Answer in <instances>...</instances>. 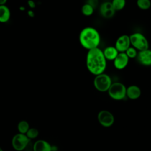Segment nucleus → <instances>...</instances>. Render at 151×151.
Segmentation results:
<instances>
[{
    "mask_svg": "<svg viewBox=\"0 0 151 151\" xmlns=\"http://www.w3.org/2000/svg\"><path fill=\"white\" fill-rule=\"evenodd\" d=\"M87 70L94 76L103 73L107 67V60L103 51L98 48L88 50L86 59Z\"/></svg>",
    "mask_w": 151,
    "mask_h": 151,
    "instance_id": "1",
    "label": "nucleus"
},
{
    "mask_svg": "<svg viewBox=\"0 0 151 151\" xmlns=\"http://www.w3.org/2000/svg\"><path fill=\"white\" fill-rule=\"evenodd\" d=\"M78 38L81 46L88 51L98 48L101 39L99 32L92 27H86L82 29Z\"/></svg>",
    "mask_w": 151,
    "mask_h": 151,
    "instance_id": "2",
    "label": "nucleus"
},
{
    "mask_svg": "<svg viewBox=\"0 0 151 151\" xmlns=\"http://www.w3.org/2000/svg\"><path fill=\"white\" fill-rule=\"evenodd\" d=\"M130 45L138 51L149 49V42L146 37L140 32H134L129 35Z\"/></svg>",
    "mask_w": 151,
    "mask_h": 151,
    "instance_id": "3",
    "label": "nucleus"
},
{
    "mask_svg": "<svg viewBox=\"0 0 151 151\" xmlns=\"http://www.w3.org/2000/svg\"><path fill=\"white\" fill-rule=\"evenodd\" d=\"M112 84L111 78L109 75L103 73L95 76L93 84L95 88L100 92L107 91Z\"/></svg>",
    "mask_w": 151,
    "mask_h": 151,
    "instance_id": "4",
    "label": "nucleus"
},
{
    "mask_svg": "<svg viewBox=\"0 0 151 151\" xmlns=\"http://www.w3.org/2000/svg\"><path fill=\"white\" fill-rule=\"evenodd\" d=\"M107 92L109 96L112 99L122 100L126 97V87L120 82L112 83Z\"/></svg>",
    "mask_w": 151,
    "mask_h": 151,
    "instance_id": "5",
    "label": "nucleus"
},
{
    "mask_svg": "<svg viewBox=\"0 0 151 151\" xmlns=\"http://www.w3.org/2000/svg\"><path fill=\"white\" fill-rule=\"evenodd\" d=\"M29 142L30 140L25 134L18 133L13 136L11 143L12 147L15 150L22 151L27 147Z\"/></svg>",
    "mask_w": 151,
    "mask_h": 151,
    "instance_id": "6",
    "label": "nucleus"
},
{
    "mask_svg": "<svg viewBox=\"0 0 151 151\" xmlns=\"http://www.w3.org/2000/svg\"><path fill=\"white\" fill-rule=\"evenodd\" d=\"M99 123L104 127H109L114 123V115L108 110H101L97 114Z\"/></svg>",
    "mask_w": 151,
    "mask_h": 151,
    "instance_id": "7",
    "label": "nucleus"
},
{
    "mask_svg": "<svg viewBox=\"0 0 151 151\" xmlns=\"http://www.w3.org/2000/svg\"><path fill=\"white\" fill-rule=\"evenodd\" d=\"M130 46L129 35L126 34H123L119 37L114 45V47L119 52H124Z\"/></svg>",
    "mask_w": 151,
    "mask_h": 151,
    "instance_id": "8",
    "label": "nucleus"
},
{
    "mask_svg": "<svg viewBox=\"0 0 151 151\" xmlns=\"http://www.w3.org/2000/svg\"><path fill=\"white\" fill-rule=\"evenodd\" d=\"M116 11L114 9L111 2H104L100 6V15L105 18H111L114 15Z\"/></svg>",
    "mask_w": 151,
    "mask_h": 151,
    "instance_id": "9",
    "label": "nucleus"
},
{
    "mask_svg": "<svg viewBox=\"0 0 151 151\" xmlns=\"http://www.w3.org/2000/svg\"><path fill=\"white\" fill-rule=\"evenodd\" d=\"M129 61V58L125 52H119L116 57L113 60V64L117 70H123L126 68Z\"/></svg>",
    "mask_w": 151,
    "mask_h": 151,
    "instance_id": "10",
    "label": "nucleus"
},
{
    "mask_svg": "<svg viewBox=\"0 0 151 151\" xmlns=\"http://www.w3.org/2000/svg\"><path fill=\"white\" fill-rule=\"evenodd\" d=\"M139 63L145 66L151 65V51L149 49L138 51L136 57Z\"/></svg>",
    "mask_w": 151,
    "mask_h": 151,
    "instance_id": "11",
    "label": "nucleus"
},
{
    "mask_svg": "<svg viewBox=\"0 0 151 151\" xmlns=\"http://www.w3.org/2000/svg\"><path fill=\"white\" fill-rule=\"evenodd\" d=\"M141 94V89L136 85H130L128 87H126V96L131 100H136L139 99Z\"/></svg>",
    "mask_w": 151,
    "mask_h": 151,
    "instance_id": "12",
    "label": "nucleus"
},
{
    "mask_svg": "<svg viewBox=\"0 0 151 151\" xmlns=\"http://www.w3.org/2000/svg\"><path fill=\"white\" fill-rule=\"evenodd\" d=\"M34 151H52V146L45 140H38L34 143Z\"/></svg>",
    "mask_w": 151,
    "mask_h": 151,
    "instance_id": "13",
    "label": "nucleus"
},
{
    "mask_svg": "<svg viewBox=\"0 0 151 151\" xmlns=\"http://www.w3.org/2000/svg\"><path fill=\"white\" fill-rule=\"evenodd\" d=\"M103 53L106 60L113 61L119 54V52L114 46H108L104 49Z\"/></svg>",
    "mask_w": 151,
    "mask_h": 151,
    "instance_id": "14",
    "label": "nucleus"
},
{
    "mask_svg": "<svg viewBox=\"0 0 151 151\" xmlns=\"http://www.w3.org/2000/svg\"><path fill=\"white\" fill-rule=\"evenodd\" d=\"M11 17V12L9 8L4 5L0 6V22H6L9 21Z\"/></svg>",
    "mask_w": 151,
    "mask_h": 151,
    "instance_id": "15",
    "label": "nucleus"
},
{
    "mask_svg": "<svg viewBox=\"0 0 151 151\" xmlns=\"http://www.w3.org/2000/svg\"><path fill=\"white\" fill-rule=\"evenodd\" d=\"M29 124L28 122L26 120H21L20 121L18 125H17V129L19 132V133L25 134L28 129H29Z\"/></svg>",
    "mask_w": 151,
    "mask_h": 151,
    "instance_id": "16",
    "label": "nucleus"
},
{
    "mask_svg": "<svg viewBox=\"0 0 151 151\" xmlns=\"http://www.w3.org/2000/svg\"><path fill=\"white\" fill-rule=\"evenodd\" d=\"M81 12L82 14L87 17L88 16H91L94 11V8L91 6L90 4H88V3L86 2L81 7Z\"/></svg>",
    "mask_w": 151,
    "mask_h": 151,
    "instance_id": "17",
    "label": "nucleus"
},
{
    "mask_svg": "<svg viewBox=\"0 0 151 151\" xmlns=\"http://www.w3.org/2000/svg\"><path fill=\"white\" fill-rule=\"evenodd\" d=\"M111 2L115 11L122 10L126 5V1L124 0H113Z\"/></svg>",
    "mask_w": 151,
    "mask_h": 151,
    "instance_id": "18",
    "label": "nucleus"
},
{
    "mask_svg": "<svg viewBox=\"0 0 151 151\" xmlns=\"http://www.w3.org/2000/svg\"><path fill=\"white\" fill-rule=\"evenodd\" d=\"M136 4L137 6L142 10H147L151 6V2L149 0H138Z\"/></svg>",
    "mask_w": 151,
    "mask_h": 151,
    "instance_id": "19",
    "label": "nucleus"
},
{
    "mask_svg": "<svg viewBox=\"0 0 151 151\" xmlns=\"http://www.w3.org/2000/svg\"><path fill=\"white\" fill-rule=\"evenodd\" d=\"M38 134H39L38 130L37 129H36V128H34V127L29 128L28 129V130L27 131V132L26 133V134H25L29 140L37 138L38 137Z\"/></svg>",
    "mask_w": 151,
    "mask_h": 151,
    "instance_id": "20",
    "label": "nucleus"
},
{
    "mask_svg": "<svg viewBox=\"0 0 151 151\" xmlns=\"http://www.w3.org/2000/svg\"><path fill=\"white\" fill-rule=\"evenodd\" d=\"M124 52L129 59L130 58H136V57H137L138 51L136 49H135L134 48H133V47L130 46V47H129L127 49V50Z\"/></svg>",
    "mask_w": 151,
    "mask_h": 151,
    "instance_id": "21",
    "label": "nucleus"
},
{
    "mask_svg": "<svg viewBox=\"0 0 151 151\" xmlns=\"http://www.w3.org/2000/svg\"><path fill=\"white\" fill-rule=\"evenodd\" d=\"M86 2L90 4L91 6H92L94 9L96 8V6L98 5V1L97 0H89Z\"/></svg>",
    "mask_w": 151,
    "mask_h": 151,
    "instance_id": "22",
    "label": "nucleus"
},
{
    "mask_svg": "<svg viewBox=\"0 0 151 151\" xmlns=\"http://www.w3.org/2000/svg\"><path fill=\"white\" fill-rule=\"evenodd\" d=\"M28 6L31 8H34L35 7V2L33 1H31V0H29L28 1Z\"/></svg>",
    "mask_w": 151,
    "mask_h": 151,
    "instance_id": "23",
    "label": "nucleus"
},
{
    "mask_svg": "<svg viewBox=\"0 0 151 151\" xmlns=\"http://www.w3.org/2000/svg\"><path fill=\"white\" fill-rule=\"evenodd\" d=\"M27 14H28V15L30 17H34V12L32 10H29L27 12Z\"/></svg>",
    "mask_w": 151,
    "mask_h": 151,
    "instance_id": "24",
    "label": "nucleus"
},
{
    "mask_svg": "<svg viewBox=\"0 0 151 151\" xmlns=\"http://www.w3.org/2000/svg\"><path fill=\"white\" fill-rule=\"evenodd\" d=\"M6 3V0H0V6L1 5H4Z\"/></svg>",
    "mask_w": 151,
    "mask_h": 151,
    "instance_id": "25",
    "label": "nucleus"
},
{
    "mask_svg": "<svg viewBox=\"0 0 151 151\" xmlns=\"http://www.w3.org/2000/svg\"><path fill=\"white\" fill-rule=\"evenodd\" d=\"M20 9H21V10H24L25 8L24 7H20Z\"/></svg>",
    "mask_w": 151,
    "mask_h": 151,
    "instance_id": "26",
    "label": "nucleus"
},
{
    "mask_svg": "<svg viewBox=\"0 0 151 151\" xmlns=\"http://www.w3.org/2000/svg\"><path fill=\"white\" fill-rule=\"evenodd\" d=\"M0 151H4V150H3V149H2L1 147H0Z\"/></svg>",
    "mask_w": 151,
    "mask_h": 151,
    "instance_id": "27",
    "label": "nucleus"
}]
</instances>
